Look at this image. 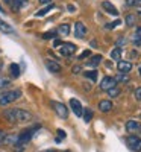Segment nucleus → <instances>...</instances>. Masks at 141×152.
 <instances>
[{
	"label": "nucleus",
	"mask_w": 141,
	"mask_h": 152,
	"mask_svg": "<svg viewBox=\"0 0 141 152\" xmlns=\"http://www.w3.org/2000/svg\"><path fill=\"white\" fill-rule=\"evenodd\" d=\"M102 62V55H96V56H91V59H89L86 64L89 66V67H96V66H99Z\"/></svg>",
	"instance_id": "obj_16"
},
{
	"label": "nucleus",
	"mask_w": 141,
	"mask_h": 152,
	"mask_svg": "<svg viewBox=\"0 0 141 152\" xmlns=\"http://www.w3.org/2000/svg\"><path fill=\"white\" fill-rule=\"evenodd\" d=\"M52 9H53V5H49L47 8H43L41 11H38V12H36V15H38V17H43V15H46L47 12H49V11H52Z\"/></svg>",
	"instance_id": "obj_25"
},
{
	"label": "nucleus",
	"mask_w": 141,
	"mask_h": 152,
	"mask_svg": "<svg viewBox=\"0 0 141 152\" xmlns=\"http://www.w3.org/2000/svg\"><path fill=\"white\" fill-rule=\"evenodd\" d=\"M102 8H103V9L108 12V14H111V15H118V11H117V8H115L111 2H106V0H105V2L102 3Z\"/></svg>",
	"instance_id": "obj_12"
},
{
	"label": "nucleus",
	"mask_w": 141,
	"mask_h": 152,
	"mask_svg": "<svg viewBox=\"0 0 141 152\" xmlns=\"http://www.w3.org/2000/svg\"><path fill=\"white\" fill-rule=\"evenodd\" d=\"M114 87H117V82H115V79L111 78V76H105L100 82V90H103V91H109Z\"/></svg>",
	"instance_id": "obj_6"
},
{
	"label": "nucleus",
	"mask_w": 141,
	"mask_h": 152,
	"mask_svg": "<svg viewBox=\"0 0 141 152\" xmlns=\"http://www.w3.org/2000/svg\"><path fill=\"white\" fill-rule=\"evenodd\" d=\"M28 3V0H15V3H14V9H20L21 6H24Z\"/></svg>",
	"instance_id": "obj_27"
},
{
	"label": "nucleus",
	"mask_w": 141,
	"mask_h": 152,
	"mask_svg": "<svg viewBox=\"0 0 141 152\" xmlns=\"http://www.w3.org/2000/svg\"><path fill=\"white\" fill-rule=\"evenodd\" d=\"M121 21L120 20H115V21H112V24H106V29H112V28H115V26H118Z\"/></svg>",
	"instance_id": "obj_29"
},
{
	"label": "nucleus",
	"mask_w": 141,
	"mask_h": 152,
	"mask_svg": "<svg viewBox=\"0 0 141 152\" xmlns=\"http://www.w3.org/2000/svg\"><path fill=\"white\" fill-rule=\"evenodd\" d=\"M65 137V132H64L62 129H58V138H56V142H59V140H62V138Z\"/></svg>",
	"instance_id": "obj_31"
},
{
	"label": "nucleus",
	"mask_w": 141,
	"mask_h": 152,
	"mask_svg": "<svg viewBox=\"0 0 141 152\" xmlns=\"http://www.w3.org/2000/svg\"><path fill=\"white\" fill-rule=\"evenodd\" d=\"M53 37H55V32H46V34L43 35L44 40H50V38H53Z\"/></svg>",
	"instance_id": "obj_30"
},
{
	"label": "nucleus",
	"mask_w": 141,
	"mask_h": 152,
	"mask_svg": "<svg viewBox=\"0 0 141 152\" xmlns=\"http://www.w3.org/2000/svg\"><path fill=\"white\" fill-rule=\"evenodd\" d=\"M108 94H109L111 97H117V96H120V88H117V87L111 88V90L108 91Z\"/></svg>",
	"instance_id": "obj_26"
},
{
	"label": "nucleus",
	"mask_w": 141,
	"mask_h": 152,
	"mask_svg": "<svg viewBox=\"0 0 141 152\" xmlns=\"http://www.w3.org/2000/svg\"><path fill=\"white\" fill-rule=\"evenodd\" d=\"M135 23H137V17L135 15H132V14L126 15V24H127V26H134Z\"/></svg>",
	"instance_id": "obj_23"
},
{
	"label": "nucleus",
	"mask_w": 141,
	"mask_h": 152,
	"mask_svg": "<svg viewBox=\"0 0 141 152\" xmlns=\"http://www.w3.org/2000/svg\"><path fill=\"white\" fill-rule=\"evenodd\" d=\"M111 58L112 59H120L121 58V49L120 47H115L112 52H111Z\"/></svg>",
	"instance_id": "obj_22"
},
{
	"label": "nucleus",
	"mask_w": 141,
	"mask_h": 152,
	"mask_svg": "<svg viewBox=\"0 0 141 152\" xmlns=\"http://www.w3.org/2000/svg\"><path fill=\"white\" fill-rule=\"evenodd\" d=\"M140 123L137 122V120H129L126 123V129H127V132H137L138 129H140Z\"/></svg>",
	"instance_id": "obj_15"
},
{
	"label": "nucleus",
	"mask_w": 141,
	"mask_h": 152,
	"mask_svg": "<svg viewBox=\"0 0 141 152\" xmlns=\"http://www.w3.org/2000/svg\"><path fill=\"white\" fill-rule=\"evenodd\" d=\"M44 152H55L53 149H49V151H44Z\"/></svg>",
	"instance_id": "obj_39"
},
{
	"label": "nucleus",
	"mask_w": 141,
	"mask_h": 152,
	"mask_svg": "<svg viewBox=\"0 0 141 152\" xmlns=\"http://www.w3.org/2000/svg\"><path fill=\"white\" fill-rule=\"evenodd\" d=\"M79 72H81V67H79V66H76V67H73V73H74V75H78Z\"/></svg>",
	"instance_id": "obj_35"
},
{
	"label": "nucleus",
	"mask_w": 141,
	"mask_h": 152,
	"mask_svg": "<svg viewBox=\"0 0 141 152\" xmlns=\"http://www.w3.org/2000/svg\"><path fill=\"white\" fill-rule=\"evenodd\" d=\"M52 107H53V110H55V113L58 114V116L61 117V119H67L68 117V108L64 105V104H61V102H52Z\"/></svg>",
	"instance_id": "obj_5"
},
{
	"label": "nucleus",
	"mask_w": 141,
	"mask_h": 152,
	"mask_svg": "<svg viewBox=\"0 0 141 152\" xmlns=\"http://www.w3.org/2000/svg\"><path fill=\"white\" fill-rule=\"evenodd\" d=\"M140 131H141V126H140Z\"/></svg>",
	"instance_id": "obj_42"
},
{
	"label": "nucleus",
	"mask_w": 141,
	"mask_h": 152,
	"mask_svg": "<svg viewBox=\"0 0 141 152\" xmlns=\"http://www.w3.org/2000/svg\"><path fill=\"white\" fill-rule=\"evenodd\" d=\"M3 116L8 122H14V123H23V122L32 120V114L21 108H9L3 113Z\"/></svg>",
	"instance_id": "obj_1"
},
{
	"label": "nucleus",
	"mask_w": 141,
	"mask_h": 152,
	"mask_svg": "<svg viewBox=\"0 0 141 152\" xmlns=\"http://www.w3.org/2000/svg\"><path fill=\"white\" fill-rule=\"evenodd\" d=\"M0 11H3V9H2V5H0Z\"/></svg>",
	"instance_id": "obj_40"
},
{
	"label": "nucleus",
	"mask_w": 141,
	"mask_h": 152,
	"mask_svg": "<svg viewBox=\"0 0 141 152\" xmlns=\"http://www.w3.org/2000/svg\"><path fill=\"white\" fill-rule=\"evenodd\" d=\"M99 110L102 113H109L112 110V102H111V100H108V99L100 100V102H99Z\"/></svg>",
	"instance_id": "obj_13"
},
{
	"label": "nucleus",
	"mask_w": 141,
	"mask_h": 152,
	"mask_svg": "<svg viewBox=\"0 0 141 152\" xmlns=\"http://www.w3.org/2000/svg\"><path fill=\"white\" fill-rule=\"evenodd\" d=\"M134 44L141 46V28H137V31L134 34Z\"/></svg>",
	"instance_id": "obj_19"
},
{
	"label": "nucleus",
	"mask_w": 141,
	"mask_h": 152,
	"mask_svg": "<svg viewBox=\"0 0 141 152\" xmlns=\"http://www.w3.org/2000/svg\"><path fill=\"white\" fill-rule=\"evenodd\" d=\"M58 49H59V53L64 56H71L76 52V46L73 43H61Z\"/></svg>",
	"instance_id": "obj_4"
},
{
	"label": "nucleus",
	"mask_w": 141,
	"mask_h": 152,
	"mask_svg": "<svg viewBox=\"0 0 141 152\" xmlns=\"http://www.w3.org/2000/svg\"><path fill=\"white\" fill-rule=\"evenodd\" d=\"M126 143L132 151H140L141 149V138L137 135H129L126 138Z\"/></svg>",
	"instance_id": "obj_7"
},
{
	"label": "nucleus",
	"mask_w": 141,
	"mask_h": 152,
	"mask_svg": "<svg viewBox=\"0 0 141 152\" xmlns=\"http://www.w3.org/2000/svg\"><path fill=\"white\" fill-rule=\"evenodd\" d=\"M44 66L47 67L49 72H52V73H59L61 72V66L58 64L56 61H53V59H46L44 61Z\"/></svg>",
	"instance_id": "obj_10"
},
{
	"label": "nucleus",
	"mask_w": 141,
	"mask_h": 152,
	"mask_svg": "<svg viewBox=\"0 0 141 152\" xmlns=\"http://www.w3.org/2000/svg\"><path fill=\"white\" fill-rule=\"evenodd\" d=\"M9 85V79L8 78H0V90H3Z\"/></svg>",
	"instance_id": "obj_28"
},
{
	"label": "nucleus",
	"mask_w": 141,
	"mask_h": 152,
	"mask_svg": "<svg viewBox=\"0 0 141 152\" xmlns=\"http://www.w3.org/2000/svg\"><path fill=\"white\" fill-rule=\"evenodd\" d=\"M35 131H36V128H31V129L23 131V132L18 135V138H17V145H18V146H23V145L29 143L31 138H32V135L35 134Z\"/></svg>",
	"instance_id": "obj_3"
},
{
	"label": "nucleus",
	"mask_w": 141,
	"mask_h": 152,
	"mask_svg": "<svg viewBox=\"0 0 141 152\" xmlns=\"http://www.w3.org/2000/svg\"><path fill=\"white\" fill-rule=\"evenodd\" d=\"M58 34L59 35H68L70 34V24H67V23L61 24V26L58 28Z\"/></svg>",
	"instance_id": "obj_17"
},
{
	"label": "nucleus",
	"mask_w": 141,
	"mask_h": 152,
	"mask_svg": "<svg viewBox=\"0 0 141 152\" xmlns=\"http://www.w3.org/2000/svg\"><path fill=\"white\" fill-rule=\"evenodd\" d=\"M135 6L141 8V0H135Z\"/></svg>",
	"instance_id": "obj_37"
},
{
	"label": "nucleus",
	"mask_w": 141,
	"mask_h": 152,
	"mask_svg": "<svg viewBox=\"0 0 141 152\" xmlns=\"http://www.w3.org/2000/svg\"><path fill=\"white\" fill-rule=\"evenodd\" d=\"M68 11H70V12H73V11H74V6H71V5H68Z\"/></svg>",
	"instance_id": "obj_38"
},
{
	"label": "nucleus",
	"mask_w": 141,
	"mask_h": 152,
	"mask_svg": "<svg viewBox=\"0 0 141 152\" xmlns=\"http://www.w3.org/2000/svg\"><path fill=\"white\" fill-rule=\"evenodd\" d=\"M135 99L141 100V88H137V90H135Z\"/></svg>",
	"instance_id": "obj_32"
},
{
	"label": "nucleus",
	"mask_w": 141,
	"mask_h": 152,
	"mask_svg": "<svg viewBox=\"0 0 141 152\" xmlns=\"http://www.w3.org/2000/svg\"><path fill=\"white\" fill-rule=\"evenodd\" d=\"M70 107H71L73 113L78 117H81L82 114H84V108H82V105H81V102H79L78 99H70Z\"/></svg>",
	"instance_id": "obj_8"
},
{
	"label": "nucleus",
	"mask_w": 141,
	"mask_h": 152,
	"mask_svg": "<svg viewBox=\"0 0 141 152\" xmlns=\"http://www.w3.org/2000/svg\"><path fill=\"white\" fill-rule=\"evenodd\" d=\"M74 35L78 38H84L86 35V26L82 21H76V24H74Z\"/></svg>",
	"instance_id": "obj_9"
},
{
	"label": "nucleus",
	"mask_w": 141,
	"mask_h": 152,
	"mask_svg": "<svg viewBox=\"0 0 141 152\" xmlns=\"http://www.w3.org/2000/svg\"><path fill=\"white\" fill-rule=\"evenodd\" d=\"M114 79H115V82H127V81H129V76L124 75V73H118Z\"/></svg>",
	"instance_id": "obj_21"
},
{
	"label": "nucleus",
	"mask_w": 141,
	"mask_h": 152,
	"mask_svg": "<svg viewBox=\"0 0 141 152\" xmlns=\"http://www.w3.org/2000/svg\"><path fill=\"white\" fill-rule=\"evenodd\" d=\"M117 69H118V72H120V73L127 75V73H129V72L132 70V62H129V61H118Z\"/></svg>",
	"instance_id": "obj_11"
},
{
	"label": "nucleus",
	"mask_w": 141,
	"mask_h": 152,
	"mask_svg": "<svg viewBox=\"0 0 141 152\" xmlns=\"http://www.w3.org/2000/svg\"><path fill=\"white\" fill-rule=\"evenodd\" d=\"M0 31H2L3 34H15V31L12 29V26L9 23H6L5 20L0 18Z\"/></svg>",
	"instance_id": "obj_14"
},
{
	"label": "nucleus",
	"mask_w": 141,
	"mask_h": 152,
	"mask_svg": "<svg viewBox=\"0 0 141 152\" xmlns=\"http://www.w3.org/2000/svg\"><path fill=\"white\" fill-rule=\"evenodd\" d=\"M9 72L12 75V78H18V76H20V67L17 64H11L9 66Z\"/></svg>",
	"instance_id": "obj_18"
},
{
	"label": "nucleus",
	"mask_w": 141,
	"mask_h": 152,
	"mask_svg": "<svg viewBox=\"0 0 141 152\" xmlns=\"http://www.w3.org/2000/svg\"><path fill=\"white\" fill-rule=\"evenodd\" d=\"M126 5L127 6H135V0H126Z\"/></svg>",
	"instance_id": "obj_34"
},
{
	"label": "nucleus",
	"mask_w": 141,
	"mask_h": 152,
	"mask_svg": "<svg viewBox=\"0 0 141 152\" xmlns=\"http://www.w3.org/2000/svg\"><path fill=\"white\" fill-rule=\"evenodd\" d=\"M85 76L88 79H91V81H97V72L96 70H91V72H85Z\"/></svg>",
	"instance_id": "obj_24"
},
{
	"label": "nucleus",
	"mask_w": 141,
	"mask_h": 152,
	"mask_svg": "<svg viewBox=\"0 0 141 152\" xmlns=\"http://www.w3.org/2000/svg\"><path fill=\"white\" fill-rule=\"evenodd\" d=\"M82 116H84V120L88 123L89 120L93 119V111L89 110V108H84V114H82Z\"/></svg>",
	"instance_id": "obj_20"
},
{
	"label": "nucleus",
	"mask_w": 141,
	"mask_h": 152,
	"mask_svg": "<svg viewBox=\"0 0 141 152\" xmlns=\"http://www.w3.org/2000/svg\"><path fill=\"white\" fill-rule=\"evenodd\" d=\"M21 96L20 90H8V91H2L0 93V105H9L11 102L17 100Z\"/></svg>",
	"instance_id": "obj_2"
},
{
	"label": "nucleus",
	"mask_w": 141,
	"mask_h": 152,
	"mask_svg": "<svg viewBox=\"0 0 141 152\" xmlns=\"http://www.w3.org/2000/svg\"><path fill=\"white\" fill-rule=\"evenodd\" d=\"M6 2H11V0H6Z\"/></svg>",
	"instance_id": "obj_41"
},
{
	"label": "nucleus",
	"mask_w": 141,
	"mask_h": 152,
	"mask_svg": "<svg viewBox=\"0 0 141 152\" xmlns=\"http://www.w3.org/2000/svg\"><path fill=\"white\" fill-rule=\"evenodd\" d=\"M86 56H89V50H85V52H82V53L79 55V59H84V58H86Z\"/></svg>",
	"instance_id": "obj_33"
},
{
	"label": "nucleus",
	"mask_w": 141,
	"mask_h": 152,
	"mask_svg": "<svg viewBox=\"0 0 141 152\" xmlns=\"http://www.w3.org/2000/svg\"><path fill=\"white\" fill-rule=\"evenodd\" d=\"M40 3L46 5V3H52V0H40Z\"/></svg>",
	"instance_id": "obj_36"
}]
</instances>
